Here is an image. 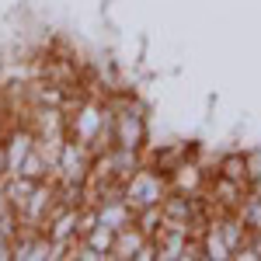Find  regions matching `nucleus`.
<instances>
[{
	"label": "nucleus",
	"mask_w": 261,
	"mask_h": 261,
	"mask_svg": "<svg viewBox=\"0 0 261 261\" xmlns=\"http://www.w3.org/2000/svg\"><path fill=\"white\" fill-rule=\"evenodd\" d=\"M167 195H171V178H167V171L153 167V164L136 167L125 178V185H122V199L129 202L136 213L140 209H150V205H164Z\"/></svg>",
	"instance_id": "1"
},
{
	"label": "nucleus",
	"mask_w": 261,
	"mask_h": 261,
	"mask_svg": "<svg viewBox=\"0 0 261 261\" xmlns=\"http://www.w3.org/2000/svg\"><path fill=\"white\" fill-rule=\"evenodd\" d=\"M91 164H94V150L91 146H84L77 140H66L60 161L53 167V178L60 185H84L87 174H91Z\"/></svg>",
	"instance_id": "2"
},
{
	"label": "nucleus",
	"mask_w": 261,
	"mask_h": 261,
	"mask_svg": "<svg viewBox=\"0 0 261 261\" xmlns=\"http://www.w3.org/2000/svg\"><path fill=\"white\" fill-rule=\"evenodd\" d=\"M216 174L237 181L244 188H251V167H247V153L244 150H230V153H220L216 157Z\"/></svg>",
	"instance_id": "3"
},
{
	"label": "nucleus",
	"mask_w": 261,
	"mask_h": 261,
	"mask_svg": "<svg viewBox=\"0 0 261 261\" xmlns=\"http://www.w3.org/2000/svg\"><path fill=\"white\" fill-rule=\"evenodd\" d=\"M146 241H150V237L140 230V223H129L125 230H119V233H115L112 258H119V261H136V254H140V247H143Z\"/></svg>",
	"instance_id": "4"
},
{
	"label": "nucleus",
	"mask_w": 261,
	"mask_h": 261,
	"mask_svg": "<svg viewBox=\"0 0 261 261\" xmlns=\"http://www.w3.org/2000/svg\"><path fill=\"white\" fill-rule=\"evenodd\" d=\"M202 254L209 261H226L233 258V251H230V244H226V237H223L220 223H216V216H209V223H205V230H202Z\"/></svg>",
	"instance_id": "5"
},
{
	"label": "nucleus",
	"mask_w": 261,
	"mask_h": 261,
	"mask_svg": "<svg viewBox=\"0 0 261 261\" xmlns=\"http://www.w3.org/2000/svg\"><path fill=\"white\" fill-rule=\"evenodd\" d=\"M84 244H87V247H94L101 258H112V247H115V230H108V226L94 223V226L84 233Z\"/></svg>",
	"instance_id": "6"
},
{
	"label": "nucleus",
	"mask_w": 261,
	"mask_h": 261,
	"mask_svg": "<svg viewBox=\"0 0 261 261\" xmlns=\"http://www.w3.org/2000/svg\"><path fill=\"white\" fill-rule=\"evenodd\" d=\"M247 167H251V188L261 192V146L247 150Z\"/></svg>",
	"instance_id": "7"
},
{
	"label": "nucleus",
	"mask_w": 261,
	"mask_h": 261,
	"mask_svg": "<svg viewBox=\"0 0 261 261\" xmlns=\"http://www.w3.org/2000/svg\"><path fill=\"white\" fill-rule=\"evenodd\" d=\"M7 213H11V199H7V188L0 181V216H7Z\"/></svg>",
	"instance_id": "8"
},
{
	"label": "nucleus",
	"mask_w": 261,
	"mask_h": 261,
	"mask_svg": "<svg viewBox=\"0 0 261 261\" xmlns=\"http://www.w3.org/2000/svg\"><path fill=\"white\" fill-rule=\"evenodd\" d=\"M4 171H7V161H4V140H0V178H4Z\"/></svg>",
	"instance_id": "9"
}]
</instances>
